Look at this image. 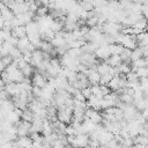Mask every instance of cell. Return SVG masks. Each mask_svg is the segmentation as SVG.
<instances>
[{
	"mask_svg": "<svg viewBox=\"0 0 148 148\" xmlns=\"http://www.w3.org/2000/svg\"><path fill=\"white\" fill-rule=\"evenodd\" d=\"M99 148H109V147H108L106 145H101V147H99Z\"/></svg>",
	"mask_w": 148,
	"mask_h": 148,
	"instance_id": "obj_39",
	"label": "cell"
},
{
	"mask_svg": "<svg viewBox=\"0 0 148 148\" xmlns=\"http://www.w3.org/2000/svg\"><path fill=\"white\" fill-rule=\"evenodd\" d=\"M90 88H91L92 95H94L95 97L103 98V94H102V91H101V87H99V84H97V86H91Z\"/></svg>",
	"mask_w": 148,
	"mask_h": 148,
	"instance_id": "obj_29",
	"label": "cell"
},
{
	"mask_svg": "<svg viewBox=\"0 0 148 148\" xmlns=\"http://www.w3.org/2000/svg\"><path fill=\"white\" fill-rule=\"evenodd\" d=\"M49 15V8L46 6H40L38 7L37 12H36V16H39V17H45Z\"/></svg>",
	"mask_w": 148,
	"mask_h": 148,
	"instance_id": "obj_27",
	"label": "cell"
},
{
	"mask_svg": "<svg viewBox=\"0 0 148 148\" xmlns=\"http://www.w3.org/2000/svg\"><path fill=\"white\" fill-rule=\"evenodd\" d=\"M108 87H109L110 90H112V91H118L119 89H121V87H120V82H119V76H118V75L113 76L112 80L108 83Z\"/></svg>",
	"mask_w": 148,
	"mask_h": 148,
	"instance_id": "obj_13",
	"label": "cell"
},
{
	"mask_svg": "<svg viewBox=\"0 0 148 148\" xmlns=\"http://www.w3.org/2000/svg\"><path fill=\"white\" fill-rule=\"evenodd\" d=\"M0 1H1V0H0Z\"/></svg>",
	"mask_w": 148,
	"mask_h": 148,
	"instance_id": "obj_47",
	"label": "cell"
},
{
	"mask_svg": "<svg viewBox=\"0 0 148 148\" xmlns=\"http://www.w3.org/2000/svg\"><path fill=\"white\" fill-rule=\"evenodd\" d=\"M102 99H103V98H98V97H95V96L92 95V96L88 99L87 104H88V106H90L91 109L99 111V110H102Z\"/></svg>",
	"mask_w": 148,
	"mask_h": 148,
	"instance_id": "obj_10",
	"label": "cell"
},
{
	"mask_svg": "<svg viewBox=\"0 0 148 148\" xmlns=\"http://www.w3.org/2000/svg\"><path fill=\"white\" fill-rule=\"evenodd\" d=\"M66 135H76L75 128L73 127L72 124H69L68 126H66Z\"/></svg>",
	"mask_w": 148,
	"mask_h": 148,
	"instance_id": "obj_34",
	"label": "cell"
},
{
	"mask_svg": "<svg viewBox=\"0 0 148 148\" xmlns=\"http://www.w3.org/2000/svg\"><path fill=\"white\" fill-rule=\"evenodd\" d=\"M133 141H134V145H142V146H148V136H145V135H138V136H134L133 138Z\"/></svg>",
	"mask_w": 148,
	"mask_h": 148,
	"instance_id": "obj_24",
	"label": "cell"
},
{
	"mask_svg": "<svg viewBox=\"0 0 148 148\" xmlns=\"http://www.w3.org/2000/svg\"><path fill=\"white\" fill-rule=\"evenodd\" d=\"M1 1H2V3H3L7 8H9V9H10V8L14 6V3L16 2L15 0H1Z\"/></svg>",
	"mask_w": 148,
	"mask_h": 148,
	"instance_id": "obj_37",
	"label": "cell"
},
{
	"mask_svg": "<svg viewBox=\"0 0 148 148\" xmlns=\"http://www.w3.org/2000/svg\"><path fill=\"white\" fill-rule=\"evenodd\" d=\"M147 21H148V20H147Z\"/></svg>",
	"mask_w": 148,
	"mask_h": 148,
	"instance_id": "obj_46",
	"label": "cell"
},
{
	"mask_svg": "<svg viewBox=\"0 0 148 148\" xmlns=\"http://www.w3.org/2000/svg\"><path fill=\"white\" fill-rule=\"evenodd\" d=\"M16 142L22 147V148H30L32 147V141L29 136H22V138H18L16 140Z\"/></svg>",
	"mask_w": 148,
	"mask_h": 148,
	"instance_id": "obj_17",
	"label": "cell"
},
{
	"mask_svg": "<svg viewBox=\"0 0 148 148\" xmlns=\"http://www.w3.org/2000/svg\"><path fill=\"white\" fill-rule=\"evenodd\" d=\"M119 98H120V101H121L124 104H126V105L134 104V97H133L132 95H130V94H121V95H119Z\"/></svg>",
	"mask_w": 148,
	"mask_h": 148,
	"instance_id": "obj_23",
	"label": "cell"
},
{
	"mask_svg": "<svg viewBox=\"0 0 148 148\" xmlns=\"http://www.w3.org/2000/svg\"><path fill=\"white\" fill-rule=\"evenodd\" d=\"M57 118L59 121L64 124H71L73 119V109L67 108L66 105L62 108H59L57 111Z\"/></svg>",
	"mask_w": 148,
	"mask_h": 148,
	"instance_id": "obj_1",
	"label": "cell"
},
{
	"mask_svg": "<svg viewBox=\"0 0 148 148\" xmlns=\"http://www.w3.org/2000/svg\"><path fill=\"white\" fill-rule=\"evenodd\" d=\"M113 75H111L110 73L108 74H104V75H101V81H99V84H104V86H108V83L112 80Z\"/></svg>",
	"mask_w": 148,
	"mask_h": 148,
	"instance_id": "obj_28",
	"label": "cell"
},
{
	"mask_svg": "<svg viewBox=\"0 0 148 148\" xmlns=\"http://www.w3.org/2000/svg\"><path fill=\"white\" fill-rule=\"evenodd\" d=\"M104 62L108 64L111 67H118V66H120L123 64V60H121L120 56H110L109 58H106L104 60Z\"/></svg>",
	"mask_w": 148,
	"mask_h": 148,
	"instance_id": "obj_12",
	"label": "cell"
},
{
	"mask_svg": "<svg viewBox=\"0 0 148 148\" xmlns=\"http://www.w3.org/2000/svg\"><path fill=\"white\" fill-rule=\"evenodd\" d=\"M136 42H138L139 46L148 45V31H143V32L136 35Z\"/></svg>",
	"mask_w": 148,
	"mask_h": 148,
	"instance_id": "obj_16",
	"label": "cell"
},
{
	"mask_svg": "<svg viewBox=\"0 0 148 148\" xmlns=\"http://www.w3.org/2000/svg\"><path fill=\"white\" fill-rule=\"evenodd\" d=\"M90 142V138L89 134L84 133V134H77L74 136L73 141L69 143L71 146H73L74 148H86L89 146Z\"/></svg>",
	"mask_w": 148,
	"mask_h": 148,
	"instance_id": "obj_2",
	"label": "cell"
},
{
	"mask_svg": "<svg viewBox=\"0 0 148 148\" xmlns=\"http://www.w3.org/2000/svg\"><path fill=\"white\" fill-rule=\"evenodd\" d=\"M142 56H143V54H142L141 49H140V47H136V49L132 50V53H131V61L133 62V61H135V60L142 58Z\"/></svg>",
	"mask_w": 148,
	"mask_h": 148,
	"instance_id": "obj_26",
	"label": "cell"
},
{
	"mask_svg": "<svg viewBox=\"0 0 148 148\" xmlns=\"http://www.w3.org/2000/svg\"><path fill=\"white\" fill-rule=\"evenodd\" d=\"M95 56H96V58L102 59V60H105L106 58H109L111 56L110 54V50H109V45H102V46H99L95 51Z\"/></svg>",
	"mask_w": 148,
	"mask_h": 148,
	"instance_id": "obj_9",
	"label": "cell"
},
{
	"mask_svg": "<svg viewBox=\"0 0 148 148\" xmlns=\"http://www.w3.org/2000/svg\"><path fill=\"white\" fill-rule=\"evenodd\" d=\"M131 53H132V50L130 49H125L123 50V52L120 53V58L123 60V62H126V64H131Z\"/></svg>",
	"mask_w": 148,
	"mask_h": 148,
	"instance_id": "obj_20",
	"label": "cell"
},
{
	"mask_svg": "<svg viewBox=\"0 0 148 148\" xmlns=\"http://www.w3.org/2000/svg\"><path fill=\"white\" fill-rule=\"evenodd\" d=\"M109 50H110V54H111V56H120V53H121L123 50H124V46L120 45V44L114 43V44L109 45Z\"/></svg>",
	"mask_w": 148,
	"mask_h": 148,
	"instance_id": "obj_15",
	"label": "cell"
},
{
	"mask_svg": "<svg viewBox=\"0 0 148 148\" xmlns=\"http://www.w3.org/2000/svg\"><path fill=\"white\" fill-rule=\"evenodd\" d=\"M147 30H148V24H147Z\"/></svg>",
	"mask_w": 148,
	"mask_h": 148,
	"instance_id": "obj_44",
	"label": "cell"
},
{
	"mask_svg": "<svg viewBox=\"0 0 148 148\" xmlns=\"http://www.w3.org/2000/svg\"><path fill=\"white\" fill-rule=\"evenodd\" d=\"M99 87H101V91H102V94H103V97H104V96H106V95H109V94L111 92V90H110V88H109L108 86L99 84Z\"/></svg>",
	"mask_w": 148,
	"mask_h": 148,
	"instance_id": "obj_35",
	"label": "cell"
},
{
	"mask_svg": "<svg viewBox=\"0 0 148 148\" xmlns=\"http://www.w3.org/2000/svg\"><path fill=\"white\" fill-rule=\"evenodd\" d=\"M75 101H80V102H86V98H84V96L82 95V92L81 91H79L76 95H74V97H73Z\"/></svg>",
	"mask_w": 148,
	"mask_h": 148,
	"instance_id": "obj_38",
	"label": "cell"
},
{
	"mask_svg": "<svg viewBox=\"0 0 148 148\" xmlns=\"http://www.w3.org/2000/svg\"><path fill=\"white\" fill-rule=\"evenodd\" d=\"M86 119H89L91 123H94L96 125H99L103 123V116L97 110H94V109L86 110Z\"/></svg>",
	"mask_w": 148,
	"mask_h": 148,
	"instance_id": "obj_5",
	"label": "cell"
},
{
	"mask_svg": "<svg viewBox=\"0 0 148 148\" xmlns=\"http://www.w3.org/2000/svg\"><path fill=\"white\" fill-rule=\"evenodd\" d=\"M1 61H2V62L6 65V67H8L9 65H12V64H13V61H14V60H13V58H12V57L8 54V56H5V57H2Z\"/></svg>",
	"mask_w": 148,
	"mask_h": 148,
	"instance_id": "obj_33",
	"label": "cell"
},
{
	"mask_svg": "<svg viewBox=\"0 0 148 148\" xmlns=\"http://www.w3.org/2000/svg\"><path fill=\"white\" fill-rule=\"evenodd\" d=\"M0 14H1V16L3 17V20L5 21H12L14 17H15V15H14V13L12 12V9H9V8H5V9H2L1 12H0Z\"/></svg>",
	"mask_w": 148,
	"mask_h": 148,
	"instance_id": "obj_19",
	"label": "cell"
},
{
	"mask_svg": "<svg viewBox=\"0 0 148 148\" xmlns=\"http://www.w3.org/2000/svg\"><path fill=\"white\" fill-rule=\"evenodd\" d=\"M117 69H118V73L119 74H125V75H127L130 72H132L131 64H126V62H123L120 66L117 67Z\"/></svg>",
	"mask_w": 148,
	"mask_h": 148,
	"instance_id": "obj_21",
	"label": "cell"
},
{
	"mask_svg": "<svg viewBox=\"0 0 148 148\" xmlns=\"http://www.w3.org/2000/svg\"><path fill=\"white\" fill-rule=\"evenodd\" d=\"M110 68H111V66H109L108 64H105V62H101V64L97 65L96 71H97L101 75H104V74H108V73L110 72Z\"/></svg>",
	"mask_w": 148,
	"mask_h": 148,
	"instance_id": "obj_22",
	"label": "cell"
},
{
	"mask_svg": "<svg viewBox=\"0 0 148 148\" xmlns=\"http://www.w3.org/2000/svg\"><path fill=\"white\" fill-rule=\"evenodd\" d=\"M121 146L123 147H131V146H134V141H133V138H126L121 141Z\"/></svg>",
	"mask_w": 148,
	"mask_h": 148,
	"instance_id": "obj_32",
	"label": "cell"
},
{
	"mask_svg": "<svg viewBox=\"0 0 148 148\" xmlns=\"http://www.w3.org/2000/svg\"><path fill=\"white\" fill-rule=\"evenodd\" d=\"M146 121H148V117H147V118H146Z\"/></svg>",
	"mask_w": 148,
	"mask_h": 148,
	"instance_id": "obj_43",
	"label": "cell"
},
{
	"mask_svg": "<svg viewBox=\"0 0 148 148\" xmlns=\"http://www.w3.org/2000/svg\"><path fill=\"white\" fill-rule=\"evenodd\" d=\"M46 83H47V80L42 74H39L38 72L35 71V74L31 76V84L34 87H38V88H42L43 89L46 86Z\"/></svg>",
	"mask_w": 148,
	"mask_h": 148,
	"instance_id": "obj_8",
	"label": "cell"
},
{
	"mask_svg": "<svg viewBox=\"0 0 148 148\" xmlns=\"http://www.w3.org/2000/svg\"><path fill=\"white\" fill-rule=\"evenodd\" d=\"M1 59H2V56H1V54H0V61H1Z\"/></svg>",
	"mask_w": 148,
	"mask_h": 148,
	"instance_id": "obj_41",
	"label": "cell"
},
{
	"mask_svg": "<svg viewBox=\"0 0 148 148\" xmlns=\"http://www.w3.org/2000/svg\"><path fill=\"white\" fill-rule=\"evenodd\" d=\"M81 92H82V95L84 96V98H86V99H89V98L92 96V91H91V88H90V87L82 89V90H81Z\"/></svg>",
	"mask_w": 148,
	"mask_h": 148,
	"instance_id": "obj_31",
	"label": "cell"
},
{
	"mask_svg": "<svg viewBox=\"0 0 148 148\" xmlns=\"http://www.w3.org/2000/svg\"><path fill=\"white\" fill-rule=\"evenodd\" d=\"M86 75L88 76L90 87H91V86H97V84H99V81H101V74H99L96 69L88 68V71L86 72Z\"/></svg>",
	"mask_w": 148,
	"mask_h": 148,
	"instance_id": "obj_7",
	"label": "cell"
},
{
	"mask_svg": "<svg viewBox=\"0 0 148 148\" xmlns=\"http://www.w3.org/2000/svg\"><path fill=\"white\" fill-rule=\"evenodd\" d=\"M16 126V135L18 138L22 136H28L30 135V127H31V123L28 121H18L16 124H14Z\"/></svg>",
	"mask_w": 148,
	"mask_h": 148,
	"instance_id": "obj_3",
	"label": "cell"
},
{
	"mask_svg": "<svg viewBox=\"0 0 148 148\" xmlns=\"http://www.w3.org/2000/svg\"><path fill=\"white\" fill-rule=\"evenodd\" d=\"M0 17H1V14H0Z\"/></svg>",
	"mask_w": 148,
	"mask_h": 148,
	"instance_id": "obj_45",
	"label": "cell"
},
{
	"mask_svg": "<svg viewBox=\"0 0 148 148\" xmlns=\"http://www.w3.org/2000/svg\"><path fill=\"white\" fill-rule=\"evenodd\" d=\"M34 118H35V113L30 110V109H25V110H23L22 111V114H21V119L23 120V121H28V123H32V120H34Z\"/></svg>",
	"mask_w": 148,
	"mask_h": 148,
	"instance_id": "obj_14",
	"label": "cell"
},
{
	"mask_svg": "<svg viewBox=\"0 0 148 148\" xmlns=\"http://www.w3.org/2000/svg\"><path fill=\"white\" fill-rule=\"evenodd\" d=\"M123 111H124V119L126 121H132V120L136 119V117L140 114V112L134 106V104L125 105V108L123 109Z\"/></svg>",
	"mask_w": 148,
	"mask_h": 148,
	"instance_id": "obj_4",
	"label": "cell"
},
{
	"mask_svg": "<svg viewBox=\"0 0 148 148\" xmlns=\"http://www.w3.org/2000/svg\"><path fill=\"white\" fill-rule=\"evenodd\" d=\"M75 1H76V2H80V1H81V0H75Z\"/></svg>",
	"mask_w": 148,
	"mask_h": 148,
	"instance_id": "obj_42",
	"label": "cell"
},
{
	"mask_svg": "<svg viewBox=\"0 0 148 148\" xmlns=\"http://www.w3.org/2000/svg\"><path fill=\"white\" fill-rule=\"evenodd\" d=\"M12 36L15 37V38H17V39H21V38L27 37L25 25H20V27H16V28L12 29Z\"/></svg>",
	"mask_w": 148,
	"mask_h": 148,
	"instance_id": "obj_11",
	"label": "cell"
},
{
	"mask_svg": "<svg viewBox=\"0 0 148 148\" xmlns=\"http://www.w3.org/2000/svg\"><path fill=\"white\" fill-rule=\"evenodd\" d=\"M29 138L31 139L32 143H42V141H43V136L39 133H31L29 135Z\"/></svg>",
	"mask_w": 148,
	"mask_h": 148,
	"instance_id": "obj_30",
	"label": "cell"
},
{
	"mask_svg": "<svg viewBox=\"0 0 148 148\" xmlns=\"http://www.w3.org/2000/svg\"><path fill=\"white\" fill-rule=\"evenodd\" d=\"M9 56L13 58V60H18V59H21L22 58V56H23V53L16 47V46H14L12 50H10V52H9Z\"/></svg>",
	"mask_w": 148,
	"mask_h": 148,
	"instance_id": "obj_25",
	"label": "cell"
},
{
	"mask_svg": "<svg viewBox=\"0 0 148 148\" xmlns=\"http://www.w3.org/2000/svg\"><path fill=\"white\" fill-rule=\"evenodd\" d=\"M141 14H142V16H143L146 20H148V5H147V3H143V5H142Z\"/></svg>",
	"mask_w": 148,
	"mask_h": 148,
	"instance_id": "obj_36",
	"label": "cell"
},
{
	"mask_svg": "<svg viewBox=\"0 0 148 148\" xmlns=\"http://www.w3.org/2000/svg\"><path fill=\"white\" fill-rule=\"evenodd\" d=\"M121 45L125 49L134 50L138 47V42H136V36L134 35H124L121 39Z\"/></svg>",
	"mask_w": 148,
	"mask_h": 148,
	"instance_id": "obj_6",
	"label": "cell"
},
{
	"mask_svg": "<svg viewBox=\"0 0 148 148\" xmlns=\"http://www.w3.org/2000/svg\"><path fill=\"white\" fill-rule=\"evenodd\" d=\"M123 148H135V146H131V147H123Z\"/></svg>",
	"mask_w": 148,
	"mask_h": 148,
	"instance_id": "obj_40",
	"label": "cell"
},
{
	"mask_svg": "<svg viewBox=\"0 0 148 148\" xmlns=\"http://www.w3.org/2000/svg\"><path fill=\"white\" fill-rule=\"evenodd\" d=\"M21 72L23 73V75L25 76V77H31L34 74H35V67L31 65V64H27L22 69H21Z\"/></svg>",
	"mask_w": 148,
	"mask_h": 148,
	"instance_id": "obj_18",
	"label": "cell"
}]
</instances>
